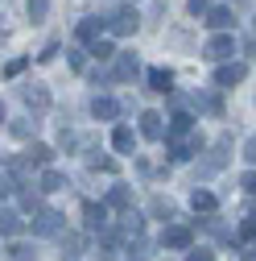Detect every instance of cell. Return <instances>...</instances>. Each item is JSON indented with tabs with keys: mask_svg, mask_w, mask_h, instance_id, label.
<instances>
[{
	"mask_svg": "<svg viewBox=\"0 0 256 261\" xmlns=\"http://www.w3.org/2000/svg\"><path fill=\"white\" fill-rule=\"evenodd\" d=\"M166 141H170V158L174 162H190L195 153H203V133H199V128H190V133H174Z\"/></svg>",
	"mask_w": 256,
	"mask_h": 261,
	"instance_id": "1",
	"label": "cell"
},
{
	"mask_svg": "<svg viewBox=\"0 0 256 261\" xmlns=\"http://www.w3.org/2000/svg\"><path fill=\"white\" fill-rule=\"evenodd\" d=\"M108 29L116 38H128V34H137L141 29V17H137V9H116L112 17H108Z\"/></svg>",
	"mask_w": 256,
	"mask_h": 261,
	"instance_id": "2",
	"label": "cell"
},
{
	"mask_svg": "<svg viewBox=\"0 0 256 261\" xmlns=\"http://www.w3.org/2000/svg\"><path fill=\"white\" fill-rule=\"evenodd\" d=\"M21 100H25V108L34 112V116H42L50 108V91H46V83H25L21 87Z\"/></svg>",
	"mask_w": 256,
	"mask_h": 261,
	"instance_id": "3",
	"label": "cell"
},
{
	"mask_svg": "<svg viewBox=\"0 0 256 261\" xmlns=\"http://www.w3.org/2000/svg\"><path fill=\"white\" fill-rule=\"evenodd\" d=\"M203 54H207L211 62H228V58L236 54V38H232V34H215V38L203 46Z\"/></svg>",
	"mask_w": 256,
	"mask_h": 261,
	"instance_id": "4",
	"label": "cell"
},
{
	"mask_svg": "<svg viewBox=\"0 0 256 261\" xmlns=\"http://www.w3.org/2000/svg\"><path fill=\"white\" fill-rule=\"evenodd\" d=\"M228 149H232V137H219V141H215V149L207 153V162H203V166H199V174L207 178V174H215V170H223V166H228Z\"/></svg>",
	"mask_w": 256,
	"mask_h": 261,
	"instance_id": "5",
	"label": "cell"
},
{
	"mask_svg": "<svg viewBox=\"0 0 256 261\" xmlns=\"http://www.w3.org/2000/svg\"><path fill=\"white\" fill-rule=\"evenodd\" d=\"M34 232H38V237H58V232H62V212L42 207V212L34 216Z\"/></svg>",
	"mask_w": 256,
	"mask_h": 261,
	"instance_id": "6",
	"label": "cell"
},
{
	"mask_svg": "<svg viewBox=\"0 0 256 261\" xmlns=\"http://www.w3.org/2000/svg\"><path fill=\"white\" fill-rule=\"evenodd\" d=\"M215 34H232V25H236V13L228 9V5H215V9H207V17H203Z\"/></svg>",
	"mask_w": 256,
	"mask_h": 261,
	"instance_id": "7",
	"label": "cell"
},
{
	"mask_svg": "<svg viewBox=\"0 0 256 261\" xmlns=\"http://www.w3.org/2000/svg\"><path fill=\"white\" fill-rule=\"evenodd\" d=\"M244 75H248L244 62H223L215 71V87H236V83H244Z\"/></svg>",
	"mask_w": 256,
	"mask_h": 261,
	"instance_id": "8",
	"label": "cell"
},
{
	"mask_svg": "<svg viewBox=\"0 0 256 261\" xmlns=\"http://www.w3.org/2000/svg\"><path fill=\"white\" fill-rule=\"evenodd\" d=\"M137 71H141L137 54H116V67H112V75H108V79H120V83H128V79H137Z\"/></svg>",
	"mask_w": 256,
	"mask_h": 261,
	"instance_id": "9",
	"label": "cell"
},
{
	"mask_svg": "<svg viewBox=\"0 0 256 261\" xmlns=\"http://www.w3.org/2000/svg\"><path fill=\"white\" fill-rule=\"evenodd\" d=\"M190 241H195V237H190L186 224H170L166 232H162V245L166 249H190Z\"/></svg>",
	"mask_w": 256,
	"mask_h": 261,
	"instance_id": "10",
	"label": "cell"
},
{
	"mask_svg": "<svg viewBox=\"0 0 256 261\" xmlns=\"http://www.w3.org/2000/svg\"><path fill=\"white\" fill-rule=\"evenodd\" d=\"M104 29H108V21H100V17H83V21H79V29H75V38H79V42H91V46H95Z\"/></svg>",
	"mask_w": 256,
	"mask_h": 261,
	"instance_id": "11",
	"label": "cell"
},
{
	"mask_svg": "<svg viewBox=\"0 0 256 261\" xmlns=\"http://www.w3.org/2000/svg\"><path fill=\"white\" fill-rule=\"evenodd\" d=\"M162 120H166L162 112H141V137L162 141V137H166V124H162Z\"/></svg>",
	"mask_w": 256,
	"mask_h": 261,
	"instance_id": "12",
	"label": "cell"
},
{
	"mask_svg": "<svg viewBox=\"0 0 256 261\" xmlns=\"http://www.w3.org/2000/svg\"><path fill=\"white\" fill-rule=\"evenodd\" d=\"M83 216H87L91 232H104L108 228V203H83Z\"/></svg>",
	"mask_w": 256,
	"mask_h": 261,
	"instance_id": "13",
	"label": "cell"
},
{
	"mask_svg": "<svg viewBox=\"0 0 256 261\" xmlns=\"http://www.w3.org/2000/svg\"><path fill=\"white\" fill-rule=\"evenodd\" d=\"M91 112H95V120H116V116H120V104L112 100V95H95V100H91Z\"/></svg>",
	"mask_w": 256,
	"mask_h": 261,
	"instance_id": "14",
	"label": "cell"
},
{
	"mask_svg": "<svg viewBox=\"0 0 256 261\" xmlns=\"http://www.w3.org/2000/svg\"><path fill=\"white\" fill-rule=\"evenodd\" d=\"M50 158H54V149L42 145V141H34V145L25 149V166H50Z\"/></svg>",
	"mask_w": 256,
	"mask_h": 261,
	"instance_id": "15",
	"label": "cell"
},
{
	"mask_svg": "<svg viewBox=\"0 0 256 261\" xmlns=\"http://www.w3.org/2000/svg\"><path fill=\"white\" fill-rule=\"evenodd\" d=\"M149 87H153L157 95H170V91H174V75L162 71V67H153V71H149Z\"/></svg>",
	"mask_w": 256,
	"mask_h": 261,
	"instance_id": "16",
	"label": "cell"
},
{
	"mask_svg": "<svg viewBox=\"0 0 256 261\" xmlns=\"http://www.w3.org/2000/svg\"><path fill=\"white\" fill-rule=\"evenodd\" d=\"M112 145H116V153H133V149H137V137H133V128H128V124H120L116 133H112Z\"/></svg>",
	"mask_w": 256,
	"mask_h": 261,
	"instance_id": "17",
	"label": "cell"
},
{
	"mask_svg": "<svg viewBox=\"0 0 256 261\" xmlns=\"http://www.w3.org/2000/svg\"><path fill=\"white\" fill-rule=\"evenodd\" d=\"M108 207L128 212V207H133V191H128V187H112V191H108Z\"/></svg>",
	"mask_w": 256,
	"mask_h": 261,
	"instance_id": "18",
	"label": "cell"
},
{
	"mask_svg": "<svg viewBox=\"0 0 256 261\" xmlns=\"http://www.w3.org/2000/svg\"><path fill=\"white\" fill-rule=\"evenodd\" d=\"M9 133H13V137H21V141H29V137L38 133V120H34V116H21V120H13V124H9Z\"/></svg>",
	"mask_w": 256,
	"mask_h": 261,
	"instance_id": "19",
	"label": "cell"
},
{
	"mask_svg": "<svg viewBox=\"0 0 256 261\" xmlns=\"http://www.w3.org/2000/svg\"><path fill=\"white\" fill-rule=\"evenodd\" d=\"M190 207H195V212H215L219 199H215L211 191H195V195H190Z\"/></svg>",
	"mask_w": 256,
	"mask_h": 261,
	"instance_id": "20",
	"label": "cell"
},
{
	"mask_svg": "<svg viewBox=\"0 0 256 261\" xmlns=\"http://www.w3.org/2000/svg\"><path fill=\"white\" fill-rule=\"evenodd\" d=\"M157 220H174L178 216V207H174V199H166V195H157V199H153V207H149Z\"/></svg>",
	"mask_w": 256,
	"mask_h": 261,
	"instance_id": "21",
	"label": "cell"
},
{
	"mask_svg": "<svg viewBox=\"0 0 256 261\" xmlns=\"http://www.w3.org/2000/svg\"><path fill=\"white\" fill-rule=\"evenodd\" d=\"M38 191H67V174H58V170H46Z\"/></svg>",
	"mask_w": 256,
	"mask_h": 261,
	"instance_id": "22",
	"label": "cell"
},
{
	"mask_svg": "<svg viewBox=\"0 0 256 261\" xmlns=\"http://www.w3.org/2000/svg\"><path fill=\"white\" fill-rule=\"evenodd\" d=\"M0 232H5V237H17V232H21V216H17V212H0Z\"/></svg>",
	"mask_w": 256,
	"mask_h": 261,
	"instance_id": "23",
	"label": "cell"
},
{
	"mask_svg": "<svg viewBox=\"0 0 256 261\" xmlns=\"http://www.w3.org/2000/svg\"><path fill=\"white\" fill-rule=\"evenodd\" d=\"M195 108H199V112H211V116H219V112H223L219 95H195Z\"/></svg>",
	"mask_w": 256,
	"mask_h": 261,
	"instance_id": "24",
	"label": "cell"
},
{
	"mask_svg": "<svg viewBox=\"0 0 256 261\" xmlns=\"http://www.w3.org/2000/svg\"><path fill=\"white\" fill-rule=\"evenodd\" d=\"M83 249V237H62V261H75Z\"/></svg>",
	"mask_w": 256,
	"mask_h": 261,
	"instance_id": "25",
	"label": "cell"
},
{
	"mask_svg": "<svg viewBox=\"0 0 256 261\" xmlns=\"http://www.w3.org/2000/svg\"><path fill=\"white\" fill-rule=\"evenodd\" d=\"M9 257H13V261H38V253H34V245H25V241H17V245L9 249Z\"/></svg>",
	"mask_w": 256,
	"mask_h": 261,
	"instance_id": "26",
	"label": "cell"
},
{
	"mask_svg": "<svg viewBox=\"0 0 256 261\" xmlns=\"http://www.w3.org/2000/svg\"><path fill=\"white\" fill-rule=\"evenodd\" d=\"M50 13V0H29V21H46Z\"/></svg>",
	"mask_w": 256,
	"mask_h": 261,
	"instance_id": "27",
	"label": "cell"
},
{
	"mask_svg": "<svg viewBox=\"0 0 256 261\" xmlns=\"http://www.w3.org/2000/svg\"><path fill=\"white\" fill-rule=\"evenodd\" d=\"M21 207L38 216V212H42V199H38V191H21Z\"/></svg>",
	"mask_w": 256,
	"mask_h": 261,
	"instance_id": "28",
	"label": "cell"
},
{
	"mask_svg": "<svg viewBox=\"0 0 256 261\" xmlns=\"http://www.w3.org/2000/svg\"><path fill=\"white\" fill-rule=\"evenodd\" d=\"M240 241H256V212L244 216V224H240Z\"/></svg>",
	"mask_w": 256,
	"mask_h": 261,
	"instance_id": "29",
	"label": "cell"
},
{
	"mask_svg": "<svg viewBox=\"0 0 256 261\" xmlns=\"http://www.w3.org/2000/svg\"><path fill=\"white\" fill-rule=\"evenodd\" d=\"M91 54L100 58V62H108V58H116V50H112V42H95V46H91Z\"/></svg>",
	"mask_w": 256,
	"mask_h": 261,
	"instance_id": "30",
	"label": "cell"
},
{
	"mask_svg": "<svg viewBox=\"0 0 256 261\" xmlns=\"http://www.w3.org/2000/svg\"><path fill=\"white\" fill-rule=\"evenodd\" d=\"M186 9H190V17H207L211 0H186Z\"/></svg>",
	"mask_w": 256,
	"mask_h": 261,
	"instance_id": "31",
	"label": "cell"
},
{
	"mask_svg": "<svg viewBox=\"0 0 256 261\" xmlns=\"http://www.w3.org/2000/svg\"><path fill=\"white\" fill-rule=\"evenodd\" d=\"M186 261H215V253H211V249H190Z\"/></svg>",
	"mask_w": 256,
	"mask_h": 261,
	"instance_id": "32",
	"label": "cell"
},
{
	"mask_svg": "<svg viewBox=\"0 0 256 261\" xmlns=\"http://www.w3.org/2000/svg\"><path fill=\"white\" fill-rule=\"evenodd\" d=\"M244 158H248V162H252V166H256V133H252V137L244 141Z\"/></svg>",
	"mask_w": 256,
	"mask_h": 261,
	"instance_id": "33",
	"label": "cell"
},
{
	"mask_svg": "<svg viewBox=\"0 0 256 261\" xmlns=\"http://www.w3.org/2000/svg\"><path fill=\"white\" fill-rule=\"evenodd\" d=\"M240 187H244V191H248V195H256V170H248V174H244V178H240Z\"/></svg>",
	"mask_w": 256,
	"mask_h": 261,
	"instance_id": "34",
	"label": "cell"
},
{
	"mask_svg": "<svg viewBox=\"0 0 256 261\" xmlns=\"http://www.w3.org/2000/svg\"><path fill=\"white\" fill-rule=\"evenodd\" d=\"M9 191H17V182H13V174H5V178H0V195H9Z\"/></svg>",
	"mask_w": 256,
	"mask_h": 261,
	"instance_id": "35",
	"label": "cell"
},
{
	"mask_svg": "<svg viewBox=\"0 0 256 261\" xmlns=\"http://www.w3.org/2000/svg\"><path fill=\"white\" fill-rule=\"evenodd\" d=\"M83 62H87V58H83V50H71V67H75V71H83Z\"/></svg>",
	"mask_w": 256,
	"mask_h": 261,
	"instance_id": "36",
	"label": "cell"
},
{
	"mask_svg": "<svg viewBox=\"0 0 256 261\" xmlns=\"http://www.w3.org/2000/svg\"><path fill=\"white\" fill-rule=\"evenodd\" d=\"M54 54H58V42H50V46H46V50H42V54H38V58H42V62H50V58H54Z\"/></svg>",
	"mask_w": 256,
	"mask_h": 261,
	"instance_id": "37",
	"label": "cell"
},
{
	"mask_svg": "<svg viewBox=\"0 0 256 261\" xmlns=\"http://www.w3.org/2000/svg\"><path fill=\"white\" fill-rule=\"evenodd\" d=\"M240 261H256V245H248V249L240 253Z\"/></svg>",
	"mask_w": 256,
	"mask_h": 261,
	"instance_id": "38",
	"label": "cell"
},
{
	"mask_svg": "<svg viewBox=\"0 0 256 261\" xmlns=\"http://www.w3.org/2000/svg\"><path fill=\"white\" fill-rule=\"evenodd\" d=\"M0 34H5V13H0Z\"/></svg>",
	"mask_w": 256,
	"mask_h": 261,
	"instance_id": "39",
	"label": "cell"
},
{
	"mask_svg": "<svg viewBox=\"0 0 256 261\" xmlns=\"http://www.w3.org/2000/svg\"><path fill=\"white\" fill-rule=\"evenodd\" d=\"M232 5H252V0H232Z\"/></svg>",
	"mask_w": 256,
	"mask_h": 261,
	"instance_id": "40",
	"label": "cell"
},
{
	"mask_svg": "<svg viewBox=\"0 0 256 261\" xmlns=\"http://www.w3.org/2000/svg\"><path fill=\"white\" fill-rule=\"evenodd\" d=\"M0 120H5V104H0Z\"/></svg>",
	"mask_w": 256,
	"mask_h": 261,
	"instance_id": "41",
	"label": "cell"
},
{
	"mask_svg": "<svg viewBox=\"0 0 256 261\" xmlns=\"http://www.w3.org/2000/svg\"><path fill=\"white\" fill-rule=\"evenodd\" d=\"M137 261H141V257H137Z\"/></svg>",
	"mask_w": 256,
	"mask_h": 261,
	"instance_id": "42",
	"label": "cell"
}]
</instances>
